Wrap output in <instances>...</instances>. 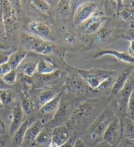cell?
<instances>
[{
  "instance_id": "obj_1",
  "label": "cell",
  "mask_w": 134,
  "mask_h": 147,
  "mask_svg": "<svg viewBox=\"0 0 134 147\" xmlns=\"http://www.w3.org/2000/svg\"><path fill=\"white\" fill-rule=\"evenodd\" d=\"M77 70L78 74L87 83L93 91H95L109 78L116 74V72L115 71L97 69V68L90 70L77 69Z\"/></svg>"
},
{
  "instance_id": "obj_2",
  "label": "cell",
  "mask_w": 134,
  "mask_h": 147,
  "mask_svg": "<svg viewBox=\"0 0 134 147\" xmlns=\"http://www.w3.org/2000/svg\"><path fill=\"white\" fill-rule=\"evenodd\" d=\"M115 118V113L109 108H106L101 113L89 126L88 133L92 140H97L103 136L109 124Z\"/></svg>"
},
{
  "instance_id": "obj_3",
  "label": "cell",
  "mask_w": 134,
  "mask_h": 147,
  "mask_svg": "<svg viewBox=\"0 0 134 147\" xmlns=\"http://www.w3.org/2000/svg\"><path fill=\"white\" fill-rule=\"evenodd\" d=\"M0 7L1 9L6 35H12L17 30L19 26L15 7L9 1H0Z\"/></svg>"
},
{
  "instance_id": "obj_4",
  "label": "cell",
  "mask_w": 134,
  "mask_h": 147,
  "mask_svg": "<svg viewBox=\"0 0 134 147\" xmlns=\"http://www.w3.org/2000/svg\"><path fill=\"white\" fill-rule=\"evenodd\" d=\"M97 4L93 1H85L75 9L73 13V25L78 28L98 11Z\"/></svg>"
},
{
  "instance_id": "obj_5",
  "label": "cell",
  "mask_w": 134,
  "mask_h": 147,
  "mask_svg": "<svg viewBox=\"0 0 134 147\" xmlns=\"http://www.w3.org/2000/svg\"><path fill=\"white\" fill-rule=\"evenodd\" d=\"M122 133V124L118 117H115L107 128L103 136V141L107 142L113 147L117 146L120 143Z\"/></svg>"
},
{
  "instance_id": "obj_6",
  "label": "cell",
  "mask_w": 134,
  "mask_h": 147,
  "mask_svg": "<svg viewBox=\"0 0 134 147\" xmlns=\"http://www.w3.org/2000/svg\"><path fill=\"white\" fill-rule=\"evenodd\" d=\"M105 20L103 13L97 11L90 18L77 28H79V31L84 34H94L102 28Z\"/></svg>"
},
{
  "instance_id": "obj_7",
  "label": "cell",
  "mask_w": 134,
  "mask_h": 147,
  "mask_svg": "<svg viewBox=\"0 0 134 147\" xmlns=\"http://www.w3.org/2000/svg\"><path fill=\"white\" fill-rule=\"evenodd\" d=\"M28 29L31 35L49 42L53 41L54 37L50 27L38 20H33L28 24Z\"/></svg>"
},
{
  "instance_id": "obj_8",
  "label": "cell",
  "mask_w": 134,
  "mask_h": 147,
  "mask_svg": "<svg viewBox=\"0 0 134 147\" xmlns=\"http://www.w3.org/2000/svg\"><path fill=\"white\" fill-rule=\"evenodd\" d=\"M66 87L69 92L74 93H87L93 90L79 74L69 75L66 81Z\"/></svg>"
},
{
  "instance_id": "obj_9",
  "label": "cell",
  "mask_w": 134,
  "mask_h": 147,
  "mask_svg": "<svg viewBox=\"0 0 134 147\" xmlns=\"http://www.w3.org/2000/svg\"><path fill=\"white\" fill-rule=\"evenodd\" d=\"M134 89V81L129 78L122 89L117 94V106L118 111L121 114L127 113L128 100Z\"/></svg>"
},
{
  "instance_id": "obj_10",
  "label": "cell",
  "mask_w": 134,
  "mask_h": 147,
  "mask_svg": "<svg viewBox=\"0 0 134 147\" xmlns=\"http://www.w3.org/2000/svg\"><path fill=\"white\" fill-rule=\"evenodd\" d=\"M70 138V131L66 125H59L53 129L51 141L59 146L66 143Z\"/></svg>"
},
{
  "instance_id": "obj_11",
  "label": "cell",
  "mask_w": 134,
  "mask_h": 147,
  "mask_svg": "<svg viewBox=\"0 0 134 147\" xmlns=\"http://www.w3.org/2000/svg\"><path fill=\"white\" fill-rule=\"evenodd\" d=\"M94 107L87 102H83L74 110L71 119L75 121H82L88 119L94 112Z\"/></svg>"
},
{
  "instance_id": "obj_12",
  "label": "cell",
  "mask_w": 134,
  "mask_h": 147,
  "mask_svg": "<svg viewBox=\"0 0 134 147\" xmlns=\"http://www.w3.org/2000/svg\"><path fill=\"white\" fill-rule=\"evenodd\" d=\"M24 113L22 110L21 103L17 102L15 106L13 107V112H12V121L10 126V134L13 136L14 132L16 131L21 125L23 122V117Z\"/></svg>"
},
{
  "instance_id": "obj_13",
  "label": "cell",
  "mask_w": 134,
  "mask_h": 147,
  "mask_svg": "<svg viewBox=\"0 0 134 147\" xmlns=\"http://www.w3.org/2000/svg\"><path fill=\"white\" fill-rule=\"evenodd\" d=\"M44 41L45 40L32 35L31 34H23L22 36L21 43L22 46L26 51L36 52V51Z\"/></svg>"
},
{
  "instance_id": "obj_14",
  "label": "cell",
  "mask_w": 134,
  "mask_h": 147,
  "mask_svg": "<svg viewBox=\"0 0 134 147\" xmlns=\"http://www.w3.org/2000/svg\"><path fill=\"white\" fill-rule=\"evenodd\" d=\"M112 55L115 57L117 59L123 62L130 63L134 65V57L126 52H120V51L113 50H103L97 52L94 55V58L98 59L103 55Z\"/></svg>"
},
{
  "instance_id": "obj_15",
  "label": "cell",
  "mask_w": 134,
  "mask_h": 147,
  "mask_svg": "<svg viewBox=\"0 0 134 147\" xmlns=\"http://www.w3.org/2000/svg\"><path fill=\"white\" fill-rule=\"evenodd\" d=\"M69 116V109L68 107L66 104H60V106L58 107V110L53 115V119H51L47 124L49 126H58L60 125L66 120L68 119Z\"/></svg>"
},
{
  "instance_id": "obj_16",
  "label": "cell",
  "mask_w": 134,
  "mask_h": 147,
  "mask_svg": "<svg viewBox=\"0 0 134 147\" xmlns=\"http://www.w3.org/2000/svg\"><path fill=\"white\" fill-rule=\"evenodd\" d=\"M42 129H43V124L41 121H37L34 122L27 129L25 136H24L23 143H26V144H34L35 140Z\"/></svg>"
},
{
  "instance_id": "obj_17",
  "label": "cell",
  "mask_w": 134,
  "mask_h": 147,
  "mask_svg": "<svg viewBox=\"0 0 134 147\" xmlns=\"http://www.w3.org/2000/svg\"><path fill=\"white\" fill-rule=\"evenodd\" d=\"M58 70L56 66L51 61L42 59L37 65L36 72L40 75L51 74Z\"/></svg>"
},
{
  "instance_id": "obj_18",
  "label": "cell",
  "mask_w": 134,
  "mask_h": 147,
  "mask_svg": "<svg viewBox=\"0 0 134 147\" xmlns=\"http://www.w3.org/2000/svg\"><path fill=\"white\" fill-rule=\"evenodd\" d=\"M61 98L62 94L59 93L54 98L51 100V101L47 102L46 104L40 107L41 113L44 115L50 114H53L54 115L60 106Z\"/></svg>"
},
{
  "instance_id": "obj_19",
  "label": "cell",
  "mask_w": 134,
  "mask_h": 147,
  "mask_svg": "<svg viewBox=\"0 0 134 147\" xmlns=\"http://www.w3.org/2000/svg\"><path fill=\"white\" fill-rule=\"evenodd\" d=\"M130 72L129 70L124 71L119 75H117L113 87L111 88V92L113 94L116 95L123 89L127 81L130 78Z\"/></svg>"
},
{
  "instance_id": "obj_20",
  "label": "cell",
  "mask_w": 134,
  "mask_h": 147,
  "mask_svg": "<svg viewBox=\"0 0 134 147\" xmlns=\"http://www.w3.org/2000/svg\"><path fill=\"white\" fill-rule=\"evenodd\" d=\"M26 55L27 51L23 50H17L12 53L7 61V63L10 66L11 70H16L21 65Z\"/></svg>"
},
{
  "instance_id": "obj_21",
  "label": "cell",
  "mask_w": 134,
  "mask_h": 147,
  "mask_svg": "<svg viewBox=\"0 0 134 147\" xmlns=\"http://www.w3.org/2000/svg\"><path fill=\"white\" fill-rule=\"evenodd\" d=\"M29 126V120L24 121L21 126L16 129V131L14 132L13 135V141L14 145L16 146H21L23 144L24 136L26 133V131Z\"/></svg>"
},
{
  "instance_id": "obj_22",
  "label": "cell",
  "mask_w": 134,
  "mask_h": 147,
  "mask_svg": "<svg viewBox=\"0 0 134 147\" xmlns=\"http://www.w3.org/2000/svg\"><path fill=\"white\" fill-rule=\"evenodd\" d=\"M52 131L51 128H43L34 141V145L49 144L52 141Z\"/></svg>"
},
{
  "instance_id": "obj_23",
  "label": "cell",
  "mask_w": 134,
  "mask_h": 147,
  "mask_svg": "<svg viewBox=\"0 0 134 147\" xmlns=\"http://www.w3.org/2000/svg\"><path fill=\"white\" fill-rule=\"evenodd\" d=\"M122 131L126 139L134 141V123L128 117H126L124 120Z\"/></svg>"
},
{
  "instance_id": "obj_24",
  "label": "cell",
  "mask_w": 134,
  "mask_h": 147,
  "mask_svg": "<svg viewBox=\"0 0 134 147\" xmlns=\"http://www.w3.org/2000/svg\"><path fill=\"white\" fill-rule=\"evenodd\" d=\"M31 5L43 14H48L51 9V5L44 0H33L31 1Z\"/></svg>"
},
{
  "instance_id": "obj_25",
  "label": "cell",
  "mask_w": 134,
  "mask_h": 147,
  "mask_svg": "<svg viewBox=\"0 0 134 147\" xmlns=\"http://www.w3.org/2000/svg\"><path fill=\"white\" fill-rule=\"evenodd\" d=\"M58 94L53 90L48 89L45 90L40 93L38 98V104L39 107L43 106V105L46 104L47 102L51 101V100L54 98Z\"/></svg>"
},
{
  "instance_id": "obj_26",
  "label": "cell",
  "mask_w": 134,
  "mask_h": 147,
  "mask_svg": "<svg viewBox=\"0 0 134 147\" xmlns=\"http://www.w3.org/2000/svg\"><path fill=\"white\" fill-rule=\"evenodd\" d=\"M37 65H38V63L32 62V61L26 63L25 65L21 68L22 73L26 77H32L36 72Z\"/></svg>"
},
{
  "instance_id": "obj_27",
  "label": "cell",
  "mask_w": 134,
  "mask_h": 147,
  "mask_svg": "<svg viewBox=\"0 0 134 147\" xmlns=\"http://www.w3.org/2000/svg\"><path fill=\"white\" fill-rule=\"evenodd\" d=\"M56 10L62 15L68 16L71 11L70 1H59L56 6Z\"/></svg>"
},
{
  "instance_id": "obj_28",
  "label": "cell",
  "mask_w": 134,
  "mask_h": 147,
  "mask_svg": "<svg viewBox=\"0 0 134 147\" xmlns=\"http://www.w3.org/2000/svg\"><path fill=\"white\" fill-rule=\"evenodd\" d=\"M21 106L24 113L26 115L30 114L33 111L34 108L33 102L31 101L29 98L26 96H24L23 98L22 99V101L21 102Z\"/></svg>"
},
{
  "instance_id": "obj_29",
  "label": "cell",
  "mask_w": 134,
  "mask_h": 147,
  "mask_svg": "<svg viewBox=\"0 0 134 147\" xmlns=\"http://www.w3.org/2000/svg\"><path fill=\"white\" fill-rule=\"evenodd\" d=\"M111 33V31L105 28H101L98 32L96 33L94 40L96 42L100 43L105 41Z\"/></svg>"
},
{
  "instance_id": "obj_30",
  "label": "cell",
  "mask_w": 134,
  "mask_h": 147,
  "mask_svg": "<svg viewBox=\"0 0 134 147\" xmlns=\"http://www.w3.org/2000/svg\"><path fill=\"white\" fill-rule=\"evenodd\" d=\"M53 51V47L49 42L44 41L42 45L39 46V48L36 51V53L39 55H47L51 54Z\"/></svg>"
},
{
  "instance_id": "obj_31",
  "label": "cell",
  "mask_w": 134,
  "mask_h": 147,
  "mask_svg": "<svg viewBox=\"0 0 134 147\" xmlns=\"http://www.w3.org/2000/svg\"><path fill=\"white\" fill-rule=\"evenodd\" d=\"M120 17L125 21L134 19V9L132 7H125L120 12Z\"/></svg>"
},
{
  "instance_id": "obj_32",
  "label": "cell",
  "mask_w": 134,
  "mask_h": 147,
  "mask_svg": "<svg viewBox=\"0 0 134 147\" xmlns=\"http://www.w3.org/2000/svg\"><path fill=\"white\" fill-rule=\"evenodd\" d=\"M17 78V72L16 70H11L5 75L2 77V79L4 81V82L7 83V85H12L14 84L16 82Z\"/></svg>"
},
{
  "instance_id": "obj_33",
  "label": "cell",
  "mask_w": 134,
  "mask_h": 147,
  "mask_svg": "<svg viewBox=\"0 0 134 147\" xmlns=\"http://www.w3.org/2000/svg\"><path fill=\"white\" fill-rule=\"evenodd\" d=\"M0 101L1 104L4 105H7L12 101V94L9 90H0Z\"/></svg>"
},
{
  "instance_id": "obj_34",
  "label": "cell",
  "mask_w": 134,
  "mask_h": 147,
  "mask_svg": "<svg viewBox=\"0 0 134 147\" xmlns=\"http://www.w3.org/2000/svg\"><path fill=\"white\" fill-rule=\"evenodd\" d=\"M13 53L11 50H0V65L7 63L10 55Z\"/></svg>"
},
{
  "instance_id": "obj_35",
  "label": "cell",
  "mask_w": 134,
  "mask_h": 147,
  "mask_svg": "<svg viewBox=\"0 0 134 147\" xmlns=\"http://www.w3.org/2000/svg\"><path fill=\"white\" fill-rule=\"evenodd\" d=\"M127 113L128 114L134 113V89L131 92L128 103Z\"/></svg>"
},
{
  "instance_id": "obj_36",
  "label": "cell",
  "mask_w": 134,
  "mask_h": 147,
  "mask_svg": "<svg viewBox=\"0 0 134 147\" xmlns=\"http://www.w3.org/2000/svg\"><path fill=\"white\" fill-rule=\"evenodd\" d=\"M6 36V31L5 28L4 22L2 18V13H1V9L0 7V38H5Z\"/></svg>"
},
{
  "instance_id": "obj_37",
  "label": "cell",
  "mask_w": 134,
  "mask_h": 147,
  "mask_svg": "<svg viewBox=\"0 0 134 147\" xmlns=\"http://www.w3.org/2000/svg\"><path fill=\"white\" fill-rule=\"evenodd\" d=\"M11 70V68L7 63L0 65V77L2 78Z\"/></svg>"
},
{
  "instance_id": "obj_38",
  "label": "cell",
  "mask_w": 134,
  "mask_h": 147,
  "mask_svg": "<svg viewBox=\"0 0 134 147\" xmlns=\"http://www.w3.org/2000/svg\"><path fill=\"white\" fill-rule=\"evenodd\" d=\"M77 137L75 135H74L73 136H71V138L69 139V140L63 144L62 145H61L60 147H73L74 143H75V141L77 140Z\"/></svg>"
},
{
  "instance_id": "obj_39",
  "label": "cell",
  "mask_w": 134,
  "mask_h": 147,
  "mask_svg": "<svg viewBox=\"0 0 134 147\" xmlns=\"http://www.w3.org/2000/svg\"><path fill=\"white\" fill-rule=\"evenodd\" d=\"M124 38L126 40H128L131 41H133L134 42V29H130V30H128L127 32L124 35Z\"/></svg>"
},
{
  "instance_id": "obj_40",
  "label": "cell",
  "mask_w": 134,
  "mask_h": 147,
  "mask_svg": "<svg viewBox=\"0 0 134 147\" xmlns=\"http://www.w3.org/2000/svg\"><path fill=\"white\" fill-rule=\"evenodd\" d=\"M9 89H10L9 85L5 83L3 79H2V78L0 77V90H8Z\"/></svg>"
},
{
  "instance_id": "obj_41",
  "label": "cell",
  "mask_w": 134,
  "mask_h": 147,
  "mask_svg": "<svg viewBox=\"0 0 134 147\" xmlns=\"http://www.w3.org/2000/svg\"><path fill=\"white\" fill-rule=\"evenodd\" d=\"M73 147H85V144H84V141L83 139H77L75 143H74Z\"/></svg>"
},
{
  "instance_id": "obj_42",
  "label": "cell",
  "mask_w": 134,
  "mask_h": 147,
  "mask_svg": "<svg viewBox=\"0 0 134 147\" xmlns=\"http://www.w3.org/2000/svg\"><path fill=\"white\" fill-rule=\"evenodd\" d=\"M6 126L3 120L0 119V135L5 133Z\"/></svg>"
},
{
  "instance_id": "obj_43",
  "label": "cell",
  "mask_w": 134,
  "mask_h": 147,
  "mask_svg": "<svg viewBox=\"0 0 134 147\" xmlns=\"http://www.w3.org/2000/svg\"><path fill=\"white\" fill-rule=\"evenodd\" d=\"M121 147H134V141H131L126 139V141L123 143Z\"/></svg>"
},
{
  "instance_id": "obj_44",
  "label": "cell",
  "mask_w": 134,
  "mask_h": 147,
  "mask_svg": "<svg viewBox=\"0 0 134 147\" xmlns=\"http://www.w3.org/2000/svg\"><path fill=\"white\" fill-rule=\"evenodd\" d=\"M96 147H113L111 145H110L109 143H107L105 141H102L101 143H99Z\"/></svg>"
},
{
  "instance_id": "obj_45",
  "label": "cell",
  "mask_w": 134,
  "mask_h": 147,
  "mask_svg": "<svg viewBox=\"0 0 134 147\" xmlns=\"http://www.w3.org/2000/svg\"><path fill=\"white\" fill-rule=\"evenodd\" d=\"M9 48V46L4 45V44L0 43V50H8Z\"/></svg>"
},
{
  "instance_id": "obj_46",
  "label": "cell",
  "mask_w": 134,
  "mask_h": 147,
  "mask_svg": "<svg viewBox=\"0 0 134 147\" xmlns=\"http://www.w3.org/2000/svg\"><path fill=\"white\" fill-rule=\"evenodd\" d=\"M49 147H60L59 145H58V144H56L55 143H54V142L51 141L50 143H49Z\"/></svg>"
},
{
  "instance_id": "obj_47",
  "label": "cell",
  "mask_w": 134,
  "mask_h": 147,
  "mask_svg": "<svg viewBox=\"0 0 134 147\" xmlns=\"http://www.w3.org/2000/svg\"><path fill=\"white\" fill-rule=\"evenodd\" d=\"M131 45H130V51L131 53H134V42L131 41Z\"/></svg>"
},
{
  "instance_id": "obj_48",
  "label": "cell",
  "mask_w": 134,
  "mask_h": 147,
  "mask_svg": "<svg viewBox=\"0 0 134 147\" xmlns=\"http://www.w3.org/2000/svg\"><path fill=\"white\" fill-rule=\"evenodd\" d=\"M128 117H129L131 121H133V122L134 123V113L133 114H128Z\"/></svg>"
},
{
  "instance_id": "obj_49",
  "label": "cell",
  "mask_w": 134,
  "mask_h": 147,
  "mask_svg": "<svg viewBox=\"0 0 134 147\" xmlns=\"http://www.w3.org/2000/svg\"><path fill=\"white\" fill-rule=\"evenodd\" d=\"M3 107V104H1V101H0V107Z\"/></svg>"
}]
</instances>
